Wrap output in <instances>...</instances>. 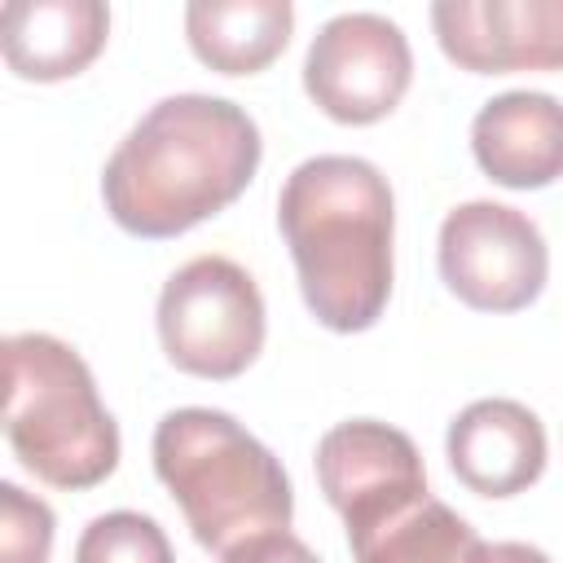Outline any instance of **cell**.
<instances>
[{"label": "cell", "instance_id": "277c9868", "mask_svg": "<svg viewBox=\"0 0 563 563\" xmlns=\"http://www.w3.org/2000/svg\"><path fill=\"white\" fill-rule=\"evenodd\" d=\"M4 440L53 488H92L119 466V422L88 361L44 330L4 339Z\"/></svg>", "mask_w": 563, "mask_h": 563}, {"label": "cell", "instance_id": "e0dca14e", "mask_svg": "<svg viewBox=\"0 0 563 563\" xmlns=\"http://www.w3.org/2000/svg\"><path fill=\"white\" fill-rule=\"evenodd\" d=\"M220 563H321V559L290 528H273V532H260V537L229 545L220 554Z\"/></svg>", "mask_w": 563, "mask_h": 563}, {"label": "cell", "instance_id": "2e32d148", "mask_svg": "<svg viewBox=\"0 0 563 563\" xmlns=\"http://www.w3.org/2000/svg\"><path fill=\"white\" fill-rule=\"evenodd\" d=\"M53 510L22 484H0V563H48L53 554Z\"/></svg>", "mask_w": 563, "mask_h": 563}, {"label": "cell", "instance_id": "8992f818", "mask_svg": "<svg viewBox=\"0 0 563 563\" xmlns=\"http://www.w3.org/2000/svg\"><path fill=\"white\" fill-rule=\"evenodd\" d=\"M435 264L444 286L475 312H519L550 277V251L537 220L493 198L457 202L444 216Z\"/></svg>", "mask_w": 563, "mask_h": 563}, {"label": "cell", "instance_id": "3957f363", "mask_svg": "<svg viewBox=\"0 0 563 563\" xmlns=\"http://www.w3.org/2000/svg\"><path fill=\"white\" fill-rule=\"evenodd\" d=\"M154 475L185 515V528L202 550L290 528L295 493L282 457L255 440L233 413L185 405L154 427Z\"/></svg>", "mask_w": 563, "mask_h": 563}, {"label": "cell", "instance_id": "9a60e30c", "mask_svg": "<svg viewBox=\"0 0 563 563\" xmlns=\"http://www.w3.org/2000/svg\"><path fill=\"white\" fill-rule=\"evenodd\" d=\"M75 563H176V554L154 515L106 510L79 532Z\"/></svg>", "mask_w": 563, "mask_h": 563}, {"label": "cell", "instance_id": "ba28073f", "mask_svg": "<svg viewBox=\"0 0 563 563\" xmlns=\"http://www.w3.org/2000/svg\"><path fill=\"white\" fill-rule=\"evenodd\" d=\"M431 31L471 75L563 70V0H435Z\"/></svg>", "mask_w": 563, "mask_h": 563}, {"label": "cell", "instance_id": "6da1fadb", "mask_svg": "<svg viewBox=\"0 0 563 563\" xmlns=\"http://www.w3.org/2000/svg\"><path fill=\"white\" fill-rule=\"evenodd\" d=\"M260 123L229 97L154 101L101 167V202L132 238H180L220 216L255 180Z\"/></svg>", "mask_w": 563, "mask_h": 563}, {"label": "cell", "instance_id": "9c48e42d", "mask_svg": "<svg viewBox=\"0 0 563 563\" xmlns=\"http://www.w3.org/2000/svg\"><path fill=\"white\" fill-rule=\"evenodd\" d=\"M317 484L339 510L343 528L427 493V466L418 444L378 418L334 422L317 440Z\"/></svg>", "mask_w": 563, "mask_h": 563}, {"label": "cell", "instance_id": "7c38bea8", "mask_svg": "<svg viewBox=\"0 0 563 563\" xmlns=\"http://www.w3.org/2000/svg\"><path fill=\"white\" fill-rule=\"evenodd\" d=\"M110 9L101 0H9L0 13V48L18 79L57 84L92 66L106 48Z\"/></svg>", "mask_w": 563, "mask_h": 563}, {"label": "cell", "instance_id": "30bf717a", "mask_svg": "<svg viewBox=\"0 0 563 563\" xmlns=\"http://www.w3.org/2000/svg\"><path fill=\"white\" fill-rule=\"evenodd\" d=\"M444 453L453 475L479 493V497H515L528 493L550 457L541 418L510 400V396H484L453 413Z\"/></svg>", "mask_w": 563, "mask_h": 563}, {"label": "cell", "instance_id": "5b68a950", "mask_svg": "<svg viewBox=\"0 0 563 563\" xmlns=\"http://www.w3.org/2000/svg\"><path fill=\"white\" fill-rule=\"evenodd\" d=\"M158 343L180 374L238 378L264 352L268 317L255 277L229 255H194L180 264L154 308Z\"/></svg>", "mask_w": 563, "mask_h": 563}, {"label": "cell", "instance_id": "4fadbf2b", "mask_svg": "<svg viewBox=\"0 0 563 563\" xmlns=\"http://www.w3.org/2000/svg\"><path fill=\"white\" fill-rule=\"evenodd\" d=\"M356 563H488V541L440 497L418 493L347 528Z\"/></svg>", "mask_w": 563, "mask_h": 563}, {"label": "cell", "instance_id": "8fae6325", "mask_svg": "<svg viewBox=\"0 0 563 563\" xmlns=\"http://www.w3.org/2000/svg\"><path fill=\"white\" fill-rule=\"evenodd\" d=\"M471 154L493 185H554L563 176V101L537 88L488 97L471 119Z\"/></svg>", "mask_w": 563, "mask_h": 563}, {"label": "cell", "instance_id": "7a4b0ae2", "mask_svg": "<svg viewBox=\"0 0 563 563\" xmlns=\"http://www.w3.org/2000/svg\"><path fill=\"white\" fill-rule=\"evenodd\" d=\"M277 229L290 246L303 303L325 330L361 334L383 317L396 277V198L369 158H303L282 180Z\"/></svg>", "mask_w": 563, "mask_h": 563}, {"label": "cell", "instance_id": "5bb4252c", "mask_svg": "<svg viewBox=\"0 0 563 563\" xmlns=\"http://www.w3.org/2000/svg\"><path fill=\"white\" fill-rule=\"evenodd\" d=\"M295 31L290 0H194L185 4V40L194 57L220 75H255Z\"/></svg>", "mask_w": 563, "mask_h": 563}, {"label": "cell", "instance_id": "ac0fdd59", "mask_svg": "<svg viewBox=\"0 0 563 563\" xmlns=\"http://www.w3.org/2000/svg\"><path fill=\"white\" fill-rule=\"evenodd\" d=\"M488 563H554L545 550L528 545V541H497L488 550Z\"/></svg>", "mask_w": 563, "mask_h": 563}, {"label": "cell", "instance_id": "52a82bcc", "mask_svg": "<svg viewBox=\"0 0 563 563\" xmlns=\"http://www.w3.org/2000/svg\"><path fill=\"white\" fill-rule=\"evenodd\" d=\"M413 79V48L405 31L369 9L334 13L303 53V92L334 123L387 119Z\"/></svg>", "mask_w": 563, "mask_h": 563}]
</instances>
